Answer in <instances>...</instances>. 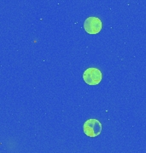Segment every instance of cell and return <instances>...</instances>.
I'll return each mask as SVG.
<instances>
[{
  "mask_svg": "<svg viewBox=\"0 0 146 153\" xmlns=\"http://www.w3.org/2000/svg\"><path fill=\"white\" fill-rule=\"evenodd\" d=\"M103 75L99 69L91 67L87 69L83 73V79L88 85H97L102 81Z\"/></svg>",
  "mask_w": 146,
  "mask_h": 153,
  "instance_id": "1",
  "label": "cell"
},
{
  "mask_svg": "<svg viewBox=\"0 0 146 153\" xmlns=\"http://www.w3.org/2000/svg\"><path fill=\"white\" fill-rule=\"evenodd\" d=\"M84 133L89 137H97L102 132V124L97 119H89L83 125Z\"/></svg>",
  "mask_w": 146,
  "mask_h": 153,
  "instance_id": "2",
  "label": "cell"
},
{
  "mask_svg": "<svg viewBox=\"0 0 146 153\" xmlns=\"http://www.w3.org/2000/svg\"><path fill=\"white\" fill-rule=\"evenodd\" d=\"M102 22L97 17H88L84 22V29L88 34H97L102 30Z\"/></svg>",
  "mask_w": 146,
  "mask_h": 153,
  "instance_id": "3",
  "label": "cell"
}]
</instances>
